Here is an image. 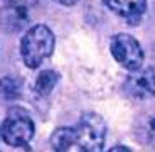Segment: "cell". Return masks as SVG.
<instances>
[{"label":"cell","mask_w":155,"mask_h":152,"mask_svg":"<svg viewBox=\"0 0 155 152\" xmlns=\"http://www.w3.org/2000/svg\"><path fill=\"white\" fill-rule=\"evenodd\" d=\"M54 34L47 25L37 24L31 27L20 42V56L24 64L31 69H35L52 54L54 51Z\"/></svg>","instance_id":"obj_1"},{"label":"cell","mask_w":155,"mask_h":152,"mask_svg":"<svg viewBox=\"0 0 155 152\" xmlns=\"http://www.w3.org/2000/svg\"><path fill=\"white\" fill-rule=\"evenodd\" d=\"M74 132H76V145L79 150L98 152L105 145L106 123L103 117L94 112L83 113L78 125L74 127Z\"/></svg>","instance_id":"obj_2"},{"label":"cell","mask_w":155,"mask_h":152,"mask_svg":"<svg viewBox=\"0 0 155 152\" xmlns=\"http://www.w3.org/2000/svg\"><path fill=\"white\" fill-rule=\"evenodd\" d=\"M0 135L10 147H25L34 137V122L24 110L14 108L4 120Z\"/></svg>","instance_id":"obj_3"},{"label":"cell","mask_w":155,"mask_h":152,"mask_svg":"<svg viewBox=\"0 0 155 152\" xmlns=\"http://www.w3.org/2000/svg\"><path fill=\"white\" fill-rule=\"evenodd\" d=\"M113 58L128 71H138L143 64V51L135 37L130 34H116L110 42Z\"/></svg>","instance_id":"obj_4"},{"label":"cell","mask_w":155,"mask_h":152,"mask_svg":"<svg viewBox=\"0 0 155 152\" xmlns=\"http://www.w3.org/2000/svg\"><path fill=\"white\" fill-rule=\"evenodd\" d=\"M105 5L116 15L127 19L128 22H138L147 8V0H103Z\"/></svg>","instance_id":"obj_5"},{"label":"cell","mask_w":155,"mask_h":152,"mask_svg":"<svg viewBox=\"0 0 155 152\" xmlns=\"http://www.w3.org/2000/svg\"><path fill=\"white\" fill-rule=\"evenodd\" d=\"M29 20V14H27V7L22 4H14L12 2L8 7L2 8L0 12V25L5 31L10 32H17L27 24Z\"/></svg>","instance_id":"obj_6"},{"label":"cell","mask_w":155,"mask_h":152,"mask_svg":"<svg viewBox=\"0 0 155 152\" xmlns=\"http://www.w3.org/2000/svg\"><path fill=\"white\" fill-rule=\"evenodd\" d=\"M76 145V132L71 127H61L51 135V147L54 150H69Z\"/></svg>","instance_id":"obj_7"},{"label":"cell","mask_w":155,"mask_h":152,"mask_svg":"<svg viewBox=\"0 0 155 152\" xmlns=\"http://www.w3.org/2000/svg\"><path fill=\"white\" fill-rule=\"evenodd\" d=\"M59 81V74L54 69H44L39 73V76L35 78L34 83V90L37 91L41 96H46L51 91L54 90V86Z\"/></svg>","instance_id":"obj_8"},{"label":"cell","mask_w":155,"mask_h":152,"mask_svg":"<svg viewBox=\"0 0 155 152\" xmlns=\"http://www.w3.org/2000/svg\"><path fill=\"white\" fill-rule=\"evenodd\" d=\"M133 85H135L137 91H142L145 95L155 96V66L148 68L140 76L133 78Z\"/></svg>","instance_id":"obj_9"},{"label":"cell","mask_w":155,"mask_h":152,"mask_svg":"<svg viewBox=\"0 0 155 152\" xmlns=\"http://www.w3.org/2000/svg\"><path fill=\"white\" fill-rule=\"evenodd\" d=\"M0 95L5 98H17L20 95V83L10 76L4 78L0 81Z\"/></svg>","instance_id":"obj_10"},{"label":"cell","mask_w":155,"mask_h":152,"mask_svg":"<svg viewBox=\"0 0 155 152\" xmlns=\"http://www.w3.org/2000/svg\"><path fill=\"white\" fill-rule=\"evenodd\" d=\"M145 137L152 145H155V117L150 118L145 125Z\"/></svg>","instance_id":"obj_11"},{"label":"cell","mask_w":155,"mask_h":152,"mask_svg":"<svg viewBox=\"0 0 155 152\" xmlns=\"http://www.w3.org/2000/svg\"><path fill=\"white\" fill-rule=\"evenodd\" d=\"M54 2H58V4H61V5H74L76 2H79V0H54Z\"/></svg>","instance_id":"obj_12"},{"label":"cell","mask_w":155,"mask_h":152,"mask_svg":"<svg viewBox=\"0 0 155 152\" xmlns=\"http://www.w3.org/2000/svg\"><path fill=\"white\" fill-rule=\"evenodd\" d=\"M14 4H22V5H29V4H34L35 0H12Z\"/></svg>","instance_id":"obj_13"},{"label":"cell","mask_w":155,"mask_h":152,"mask_svg":"<svg viewBox=\"0 0 155 152\" xmlns=\"http://www.w3.org/2000/svg\"><path fill=\"white\" fill-rule=\"evenodd\" d=\"M111 150H130V149H127V147H113Z\"/></svg>","instance_id":"obj_14"}]
</instances>
